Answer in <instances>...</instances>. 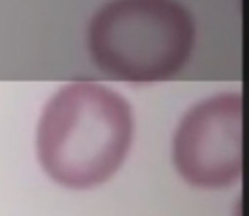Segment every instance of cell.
Here are the masks:
<instances>
[{"label":"cell","instance_id":"1","mask_svg":"<svg viewBox=\"0 0 249 216\" xmlns=\"http://www.w3.org/2000/svg\"><path fill=\"white\" fill-rule=\"evenodd\" d=\"M128 100L94 82H75L55 94L43 109L36 153L52 181L69 189L107 182L124 164L133 143Z\"/></svg>","mask_w":249,"mask_h":216},{"label":"cell","instance_id":"2","mask_svg":"<svg viewBox=\"0 0 249 216\" xmlns=\"http://www.w3.org/2000/svg\"><path fill=\"white\" fill-rule=\"evenodd\" d=\"M195 45V17L178 0H109L87 26L94 65L121 82L173 79L190 62Z\"/></svg>","mask_w":249,"mask_h":216},{"label":"cell","instance_id":"3","mask_svg":"<svg viewBox=\"0 0 249 216\" xmlns=\"http://www.w3.org/2000/svg\"><path fill=\"white\" fill-rule=\"evenodd\" d=\"M173 160L184 182L200 189L234 185L242 175V97L218 94L193 106L173 141Z\"/></svg>","mask_w":249,"mask_h":216}]
</instances>
